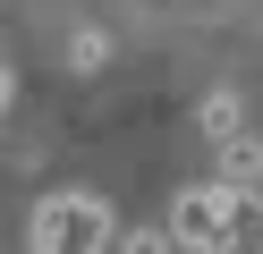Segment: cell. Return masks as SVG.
Segmentation results:
<instances>
[{"label":"cell","instance_id":"obj_1","mask_svg":"<svg viewBox=\"0 0 263 254\" xmlns=\"http://www.w3.org/2000/svg\"><path fill=\"white\" fill-rule=\"evenodd\" d=\"M110 246H119V212H110L102 195H85V186L43 195V212H34V254H110Z\"/></svg>","mask_w":263,"mask_h":254},{"label":"cell","instance_id":"obj_2","mask_svg":"<svg viewBox=\"0 0 263 254\" xmlns=\"http://www.w3.org/2000/svg\"><path fill=\"white\" fill-rule=\"evenodd\" d=\"M229 220H238V195L212 186V178H195V186H178V195H170V220H161V229H170L178 254H221Z\"/></svg>","mask_w":263,"mask_h":254},{"label":"cell","instance_id":"obj_3","mask_svg":"<svg viewBox=\"0 0 263 254\" xmlns=\"http://www.w3.org/2000/svg\"><path fill=\"white\" fill-rule=\"evenodd\" d=\"M221 152V178L212 186H229V195H263V135L246 127V135H229V144H212Z\"/></svg>","mask_w":263,"mask_h":254},{"label":"cell","instance_id":"obj_4","mask_svg":"<svg viewBox=\"0 0 263 254\" xmlns=\"http://www.w3.org/2000/svg\"><path fill=\"white\" fill-rule=\"evenodd\" d=\"M195 127H204L212 144H229V135H246V102L221 85V93H204V102H195Z\"/></svg>","mask_w":263,"mask_h":254},{"label":"cell","instance_id":"obj_5","mask_svg":"<svg viewBox=\"0 0 263 254\" xmlns=\"http://www.w3.org/2000/svg\"><path fill=\"white\" fill-rule=\"evenodd\" d=\"M110 254H178V246H170L161 220H136V229H119V246H110Z\"/></svg>","mask_w":263,"mask_h":254},{"label":"cell","instance_id":"obj_6","mask_svg":"<svg viewBox=\"0 0 263 254\" xmlns=\"http://www.w3.org/2000/svg\"><path fill=\"white\" fill-rule=\"evenodd\" d=\"M102 60H110V43H102L93 26H77V34H68V68L85 76V68H102Z\"/></svg>","mask_w":263,"mask_h":254},{"label":"cell","instance_id":"obj_7","mask_svg":"<svg viewBox=\"0 0 263 254\" xmlns=\"http://www.w3.org/2000/svg\"><path fill=\"white\" fill-rule=\"evenodd\" d=\"M9 102H17V76H9V68H0V110H9Z\"/></svg>","mask_w":263,"mask_h":254},{"label":"cell","instance_id":"obj_8","mask_svg":"<svg viewBox=\"0 0 263 254\" xmlns=\"http://www.w3.org/2000/svg\"><path fill=\"white\" fill-rule=\"evenodd\" d=\"M246 220H255V229H263V195H246Z\"/></svg>","mask_w":263,"mask_h":254}]
</instances>
